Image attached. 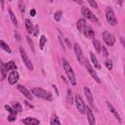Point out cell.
<instances>
[{"label":"cell","mask_w":125,"mask_h":125,"mask_svg":"<svg viewBox=\"0 0 125 125\" xmlns=\"http://www.w3.org/2000/svg\"><path fill=\"white\" fill-rule=\"evenodd\" d=\"M106 105H107V107L109 108V110L112 112V114L115 116V118L118 120V122H119V123H121V118H120V115H119V113L117 112V110H116V109L113 107V105H112V104H110L108 101H106Z\"/></svg>","instance_id":"obj_16"},{"label":"cell","mask_w":125,"mask_h":125,"mask_svg":"<svg viewBox=\"0 0 125 125\" xmlns=\"http://www.w3.org/2000/svg\"><path fill=\"white\" fill-rule=\"evenodd\" d=\"M88 3L93 7V8H95V9H98V5H97V2L96 1H92V0H89L88 1Z\"/></svg>","instance_id":"obj_35"},{"label":"cell","mask_w":125,"mask_h":125,"mask_svg":"<svg viewBox=\"0 0 125 125\" xmlns=\"http://www.w3.org/2000/svg\"><path fill=\"white\" fill-rule=\"evenodd\" d=\"M86 68H87V70H88V72L90 73V75L96 80V82L97 83H101V80H100V78H99V76H98V74L96 73V71H95V69H94V67L91 65V63L89 62H87L86 61Z\"/></svg>","instance_id":"obj_8"},{"label":"cell","mask_w":125,"mask_h":125,"mask_svg":"<svg viewBox=\"0 0 125 125\" xmlns=\"http://www.w3.org/2000/svg\"><path fill=\"white\" fill-rule=\"evenodd\" d=\"M62 66H63V69L65 70V73L70 81V83L72 85H75L76 84V79H75V75H74V72L72 70V67L70 66V64L68 63V62L65 60V59H62Z\"/></svg>","instance_id":"obj_1"},{"label":"cell","mask_w":125,"mask_h":125,"mask_svg":"<svg viewBox=\"0 0 125 125\" xmlns=\"http://www.w3.org/2000/svg\"><path fill=\"white\" fill-rule=\"evenodd\" d=\"M19 8H20V11L21 13L24 12V5H23V2L22 1H19Z\"/></svg>","instance_id":"obj_33"},{"label":"cell","mask_w":125,"mask_h":125,"mask_svg":"<svg viewBox=\"0 0 125 125\" xmlns=\"http://www.w3.org/2000/svg\"><path fill=\"white\" fill-rule=\"evenodd\" d=\"M33 31H34V35H35V36H37V35H38V31H39V27H38V25H35V27H34Z\"/></svg>","instance_id":"obj_36"},{"label":"cell","mask_w":125,"mask_h":125,"mask_svg":"<svg viewBox=\"0 0 125 125\" xmlns=\"http://www.w3.org/2000/svg\"><path fill=\"white\" fill-rule=\"evenodd\" d=\"M15 37L17 38V40H18V41H20V40H21V36H20V34H19V32H18V31H16V32H15Z\"/></svg>","instance_id":"obj_38"},{"label":"cell","mask_w":125,"mask_h":125,"mask_svg":"<svg viewBox=\"0 0 125 125\" xmlns=\"http://www.w3.org/2000/svg\"><path fill=\"white\" fill-rule=\"evenodd\" d=\"M21 122L25 125H39L40 121L34 117H26L21 120Z\"/></svg>","instance_id":"obj_14"},{"label":"cell","mask_w":125,"mask_h":125,"mask_svg":"<svg viewBox=\"0 0 125 125\" xmlns=\"http://www.w3.org/2000/svg\"><path fill=\"white\" fill-rule=\"evenodd\" d=\"M26 41H27V43H28V45L30 46V48L32 49V51L34 50V46H33V42L31 41V39H30V37L29 36H26Z\"/></svg>","instance_id":"obj_32"},{"label":"cell","mask_w":125,"mask_h":125,"mask_svg":"<svg viewBox=\"0 0 125 125\" xmlns=\"http://www.w3.org/2000/svg\"><path fill=\"white\" fill-rule=\"evenodd\" d=\"M101 52H102V55H103L104 57H107V56H108V52H107V50H106L105 47L102 46V47H101ZM101 52H100V53H101Z\"/></svg>","instance_id":"obj_31"},{"label":"cell","mask_w":125,"mask_h":125,"mask_svg":"<svg viewBox=\"0 0 125 125\" xmlns=\"http://www.w3.org/2000/svg\"><path fill=\"white\" fill-rule=\"evenodd\" d=\"M64 41H65V43H66L67 47H68V48H71V44H70V42L68 41V39H67V38H65V39H64Z\"/></svg>","instance_id":"obj_39"},{"label":"cell","mask_w":125,"mask_h":125,"mask_svg":"<svg viewBox=\"0 0 125 125\" xmlns=\"http://www.w3.org/2000/svg\"><path fill=\"white\" fill-rule=\"evenodd\" d=\"M35 15H36L35 9H31V10H30V16H31V17H35Z\"/></svg>","instance_id":"obj_37"},{"label":"cell","mask_w":125,"mask_h":125,"mask_svg":"<svg viewBox=\"0 0 125 125\" xmlns=\"http://www.w3.org/2000/svg\"><path fill=\"white\" fill-rule=\"evenodd\" d=\"M76 26H77V29L81 32H83V30L85 29V27L87 26V22L84 19H80L77 21V23H76Z\"/></svg>","instance_id":"obj_18"},{"label":"cell","mask_w":125,"mask_h":125,"mask_svg":"<svg viewBox=\"0 0 125 125\" xmlns=\"http://www.w3.org/2000/svg\"><path fill=\"white\" fill-rule=\"evenodd\" d=\"M0 47L4 50V51H6V52H8V53H11L12 51H11V48L9 47V45L8 44H6L4 41H2V40H0Z\"/></svg>","instance_id":"obj_24"},{"label":"cell","mask_w":125,"mask_h":125,"mask_svg":"<svg viewBox=\"0 0 125 125\" xmlns=\"http://www.w3.org/2000/svg\"><path fill=\"white\" fill-rule=\"evenodd\" d=\"M18 89H19V91H20L24 97H26L28 100H32V99H33V95L31 94V92H29L24 86L19 84V85H18Z\"/></svg>","instance_id":"obj_11"},{"label":"cell","mask_w":125,"mask_h":125,"mask_svg":"<svg viewBox=\"0 0 125 125\" xmlns=\"http://www.w3.org/2000/svg\"><path fill=\"white\" fill-rule=\"evenodd\" d=\"M66 101H67V103L68 104H72L73 103V100H72V94H71V91L68 89L67 90V95H66Z\"/></svg>","instance_id":"obj_29"},{"label":"cell","mask_w":125,"mask_h":125,"mask_svg":"<svg viewBox=\"0 0 125 125\" xmlns=\"http://www.w3.org/2000/svg\"><path fill=\"white\" fill-rule=\"evenodd\" d=\"M25 28H26V31H27L29 34L33 32V25H32V23L30 22V21H29L28 19L25 20Z\"/></svg>","instance_id":"obj_22"},{"label":"cell","mask_w":125,"mask_h":125,"mask_svg":"<svg viewBox=\"0 0 125 125\" xmlns=\"http://www.w3.org/2000/svg\"><path fill=\"white\" fill-rule=\"evenodd\" d=\"M24 103H25V104H27V105H28L29 107H33V105H32V104H28L27 102H24Z\"/></svg>","instance_id":"obj_40"},{"label":"cell","mask_w":125,"mask_h":125,"mask_svg":"<svg viewBox=\"0 0 125 125\" xmlns=\"http://www.w3.org/2000/svg\"><path fill=\"white\" fill-rule=\"evenodd\" d=\"M20 53H21V59H22V61H23V62H24L25 66H26V67H27L29 70H33V64H32L31 61L29 60V58L27 57L25 50H24L22 47H21V48H20Z\"/></svg>","instance_id":"obj_5"},{"label":"cell","mask_w":125,"mask_h":125,"mask_svg":"<svg viewBox=\"0 0 125 125\" xmlns=\"http://www.w3.org/2000/svg\"><path fill=\"white\" fill-rule=\"evenodd\" d=\"M74 52H75V56H76V59L79 62H83L84 61V57H83V53H82V50L80 48V46L75 43L74 44Z\"/></svg>","instance_id":"obj_10"},{"label":"cell","mask_w":125,"mask_h":125,"mask_svg":"<svg viewBox=\"0 0 125 125\" xmlns=\"http://www.w3.org/2000/svg\"><path fill=\"white\" fill-rule=\"evenodd\" d=\"M4 65H5V68H6L7 71L8 70H16L17 69V65L13 61H10V62L4 63Z\"/></svg>","instance_id":"obj_19"},{"label":"cell","mask_w":125,"mask_h":125,"mask_svg":"<svg viewBox=\"0 0 125 125\" xmlns=\"http://www.w3.org/2000/svg\"><path fill=\"white\" fill-rule=\"evenodd\" d=\"M46 42H47L46 37H45L44 35H42V36L40 37V39H39V46H40V49H41V50L44 48V45H45Z\"/></svg>","instance_id":"obj_27"},{"label":"cell","mask_w":125,"mask_h":125,"mask_svg":"<svg viewBox=\"0 0 125 125\" xmlns=\"http://www.w3.org/2000/svg\"><path fill=\"white\" fill-rule=\"evenodd\" d=\"M103 39H104V41L105 42V44H106L107 46H113V45H114L115 38H114V36H113L111 33H109L108 31H104V33H103Z\"/></svg>","instance_id":"obj_7"},{"label":"cell","mask_w":125,"mask_h":125,"mask_svg":"<svg viewBox=\"0 0 125 125\" xmlns=\"http://www.w3.org/2000/svg\"><path fill=\"white\" fill-rule=\"evenodd\" d=\"M86 115H87V119H88V122L90 125H95V116H94V113L92 112L91 108L90 107H87L86 106Z\"/></svg>","instance_id":"obj_15"},{"label":"cell","mask_w":125,"mask_h":125,"mask_svg":"<svg viewBox=\"0 0 125 125\" xmlns=\"http://www.w3.org/2000/svg\"><path fill=\"white\" fill-rule=\"evenodd\" d=\"M105 66H106L107 69L111 70L112 69V62H111V61H106L105 62Z\"/></svg>","instance_id":"obj_34"},{"label":"cell","mask_w":125,"mask_h":125,"mask_svg":"<svg viewBox=\"0 0 125 125\" xmlns=\"http://www.w3.org/2000/svg\"><path fill=\"white\" fill-rule=\"evenodd\" d=\"M83 33H84V35H85L86 37H88V38H90V39H93V38L95 37V32H94V30H93L90 26H86L85 29L83 30Z\"/></svg>","instance_id":"obj_17"},{"label":"cell","mask_w":125,"mask_h":125,"mask_svg":"<svg viewBox=\"0 0 125 125\" xmlns=\"http://www.w3.org/2000/svg\"><path fill=\"white\" fill-rule=\"evenodd\" d=\"M74 102H75V104H76V107L77 109L79 110L80 113H85L86 112V105L82 100V98L80 96H76L75 99H74Z\"/></svg>","instance_id":"obj_6"},{"label":"cell","mask_w":125,"mask_h":125,"mask_svg":"<svg viewBox=\"0 0 125 125\" xmlns=\"http://www.w3.org/2000/svg\"><path fill=\"white\" fill-rule=\"evenodd\" d=\"M81 14H82L83 17H85L86 19L90 20L91 21H93V22H95V23H97V24H100V21H99V20L97 19V17H96L86 6H82V8H81Z\"/></svg>","instance_id":"obj_3"},{"label":"cell","mask_w":125,"mask_h":125,"mask_svg":"<svg viewBox=\"0 0 125 125\" xmlns=\"http://www.w3.org/2000/svg\"><path fill=\"white\" fill-rule=\"evenodd\" d=\"M50 124L51 125H62L61 122H60V120H59V118H58V116L56 114L52 115L51 120H50Z\"/></svg>","instance_id":"obj_23"},{"label":"cell","mask_w":125,"mask_h":125,"mask_svg":"<svg viewBox=\"0 0 125 125\" xmlns=\"http://www.w3.org/2000/svg\"><path fill=\"white\" fill-rule=\"evenodd\" d=\"M31 93L36 96L37 98H41V99H44V100H47V101H51L52 100V94L42 88H39V87H34L31 89Z\"/></svg>","instance_id":"obj_2"},{"label":"cell","mask_w":125,"mask_h":125,"mask_svg":"<svg viewBox=\"0 0 125 125\" xmlns=\"http://www.w3.org/2000/svg\"><path fill=\"white\" fill-rule=\"evenodd\" d=\"M83 90H84V93H85V95H86V98H87V100H88L90 105H91L93 108H96V105H95V103H94V100H93V96H92V93H91L90 89H89L88 87H84Z\"/></svg>","instance_id":"obj_12"},{"label":"cell","mask_w":125,"mask_h":125,"mask_svg":"<svg viewBox=\"0 0 125 125\" xmlns=\"http://www.w3.org/2000/svg\"><path fill=\"white\" fill-rule=\"evenodd\" d=\"M90 58H91V61H92V62H93L94 66H95L96 68H98V69H101V64L99 63V61L97 60L96 56H95L93 53H90Z\"/></svg>","instance_id":"obj_20"},{"label":"cell","mask_w":125,"mask_h":125,"mask_svg":"<svg viewBox=\"0 0 125 125\" xmlns=\"http://www.w3.org/2000/svg\"><path fill=\"white\" fill-rule=\"evenodd\" d=\"M120 40H121V43H122V45H124V38H123V37H121V38H120Z\"/></svg>","instance_id":"obj_41"},{"label":"cell","mask_w":125,"mask_h":125,"mask_svg":"<svg viewBox=\"0 0 125 125\" xmlns=\"http://www.w3.org/2000/svg\"><path fill=\"white\" fill-rule=\"evenodd\" d=\"M19 77H20L19 76V72L17 70H12L8 75V81H9V83L11 85H14V84H16L18 82Z\"/></svg>","instance_id":"obj_9"},{"label":"cell","mask_w":125,"mask_h":125,"mask_svg":"<svg viewBox=\"0 0 125 125\" xmlns=\"http://www.w3.org/2000/svg\"><path fill=\"white\" fill-rule=\"evenodd\" d=\"M0 71H1V73H2V75H3V77H6V75H7V70H6V68H5L4 63L1 62V60H0Z\"/></svg>","instance_id":"obj_28"},{"label":"cell","mask_w":125,"mask_h":125,"mask_svg":"<svg viewBox=\"0 0 125 125\" xmlns=\"http://www.w3.org/2000/svg\"><path fill=\"white\" fill-rule=\"evenodd\" d=\"M105 19H106V21L110 25H116L117 24V19L115 18L113 10L110 7L105 8Z\"/></svg>","instance_id":"obj_4"},{"label":"cell","mask_w":125,"mask_h":125,"mask_svg":"<svg viewBox=\"0 0 125 125\" xmlns=\"http://www.w3.org/2000/svg\"><path fill=\"white\" fill-rule=\"evenodd\" d=\"M5 108L10 112V114H9V116H8V121H10V122L15 121L16 118H17V111H16L13 107H11L10 105H8V104L5 105Z\"/></svg>","instance_id":"obj_13"},{"label":"cell","mask_w":125,"mask_h":125,"mask_svg":"<svg viewBox=\"0 0 125 125\" xmlns=\"http://www.w3.org/2000/svg\"><path fill=\"white\" fill-rule=\"evenodd\" d=\"M61 18H62V12H61V11H58V12H56V13L54 14V19H55L57 21H59L61 20Z\"/></svg>","instance_id":"obj_30"},{"label":"cell","mask_w":125,"mask_h":125,"mask_svg":"<svg viewBox=\"0 0 125 125\" xmlns=\"http://www.w3.org/2000/svg\"><path fill=\"white\" fill-rule=\"evenodd\" d=\"M93 45H94V47H95L96 51H97L98 53H100V52H101V47H102V45H101L100 41H99V40L94 39V40H93Z\"/></svg>","instance_id":"obj_25"},{"label":"cell","mask_w":125,"mask_h":125,"mask_svg":"<svg viewBox=\"0 0 125 125\" xmlns=\"http://www.w3.org/2000/svg\"><path fill=\"white\" fill-rule=\"evenodd\" d=\"M13 108H14L17 112H21V111L22 110V107H21V104H20V103H18V102H16V103H14V104H13Z\"/></svg>","instance_id":"obj_26"},{"label":"cell","mask_w":125,"mask_h":125,"mask_svg":"<svg viewBox=\"0 0 125 125\" xmlns=\"http://www.w3.org/2000/svg\"><path fill=\"white\" fill-rule=\"evenodd\" d=\"M8 12H9V15H10V18H11V20H12V22L14 23V25L17 27L18 26V20H17V18H16V16H15V14L13 13V11L9 8L8 9Z\"/></svg>","instance_id":"obj_21"}]
</instances>
